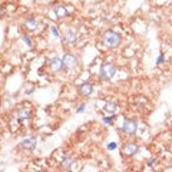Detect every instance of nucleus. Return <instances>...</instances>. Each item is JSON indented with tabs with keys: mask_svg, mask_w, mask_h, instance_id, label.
Returning <instances> with one entry per match:
<instances>
[{
	"mask_svg": "<svg viewBox=\"0 0 172 172\" xmlns=\"http://www.w3.org/2000/svg\"><path fill=\"white\" fill-rule=\"evenodd\" d=\"M119 42H120L119 34L112 32V30H108V32L103 34V43H105V46H108V48H116V46L119 45Z\"/></svg>",
	"mask_w": 172,
	"mask_h": 172,
	"instance_id": "obj_1",
	"label": "nucleus"
},
{
	"mask_svg": "<svg viewBox=\"0 0 172 172\" xmlns=\"http://www.w3.org/2000/svg\"><path fill=\"white\" fill-rule=\"evenodd\" d=\"M116 73V69L113 65L111 63H103L101 67V78L103 79V80H111V79L115 76Z\"/></svg>",
	"mask_w": 172,
	"mask_h": 172,
	"instance_id": "obj_2",
	"label": "nucleus"
},
{
	"mask_svg": "<svg viewBox=\"0 0 172 172\" xmlns=\"http://www.w3.org/2000/svg\"><path fill=\"white\" fill-rule=\"evenodd\" d=\"M124 132L126 135H135L136 129H138V124H136V120L135 119H126L124 122V126H122Z\"/></svg>",
	"mask_w": 172,
	"mask_h": 172,
	"instance_id": "obj_3",
	"label": "nucleus"
},
{
	"mask_svg": "<svg viewBox=\"0 0 172 172\" xmlns=\"http://www.w3.org/2000/svg\"><path fill=\"white\" fill-rule=\"evenodd\" d=\"M76 39H78V33H76L75 29H67L66 32H65V36H63V40L66 45L72 46L76 43Z\"/></svg>",
	"mask_w": 172,
	"mask_h": 172,
	"instance_id": "obj_4",
	"label": "nucleus"
},
{
	"mask_svg": "<svg viewBox=\"0 0 172 172\" xmlns=\"http://www.w3.org/2000/svg\"><path fill=\"white\" fill-rule=\"evenodd\" d=\"M49 66H50V69H52L53 72H60L65 67V65H63V60L60 59V57L55 56L49 60Z\"/></svg>",
	"mask_w": 172,
	"mask_h": 172,
	"instance_id": "obj_5",
	"label": "nucleus"
},
{
	"mask_svg": "<svg viewBox=\"0 0 172 172\" xmlns=\"http://www.w3.org/2000/svg\"><path fill=\"white\" fill-rule=\"evenodd\" d=\"M62 60H63L65 67H67V69H75L76 65H78V59L73 55H70V53H66Z\"/></svg>",
	"mask_w": 172,
	"mask_h": 172,
	"instance_id": "obj_6",
	"label": "nucleus"
},
{
	"mask_svg": "<svg viewBox=\"0 0 172 172\" xmlns=\"http://www.w3.org/2000/svg\"><path fill=\"white\" fill-rule=\"evenodd\" d=\"M92 92H93V86H92V83L85 82V83H82V85L79 86V93L83 95V96H88V95H90Z\"/></svg>",
	"mask_w": 172,
	"mask_h": 172,
	"instance_id": "obj_7",
	"label": "nucleus"
},
{
	"mask_svg": "<svg viewBox=\"0 0 172 172\" xmlns=\"http://www.w3.org/2000/svg\"><path fill=\"white\" fill-rule=\"evenodd\" d=\"M22 146L25 148V149H27V151L34 149V146H36V138H34V136H29V138L23 139Z\"/></svg>",
	"mask_w": 172,
	"mask_h": 172,
	"instance_id": "obj_8",
	"label": "nucleus"
},
{
	"mask_svg": "<svg viewBox=\"0 0 172 172\" xmlns=\"http://www.w3.org/2000/svg\"><path fill=\"white\" fill-rule=\"evenodd\" d=\"M73 164H75L73 158H72V156H66L63 161H62V168H63L65 171H70L72 166H73Z\"/></svg>",
	"mask_w": 172,
	"mask_h": 172,
	"instance_id": "obj_9",
	"label": "nucleus"
},
{
	"mask_svg": "<svg viewBox=\"0 0 172 172\" xmlns=\"http://www.w3.org/2000/svg\"><path fill=\"white\" fill-rule=\"evenodd\" d=\"M16 116H17V119H27V118L30 116V109H27V108H20V109H17Z\"/></svg>",
	"mask_w": 172,
	"mask_h": 172,
	"instance_id": "obj_10",
	"label": "nucleus"
},
{
	"mask_svg": "<svg viewBox=\"0 0 172 172\" xmlns=\"http://www.w3.org/2000/svg\"><path fill=\"white\" fill-rule=\"evenodd\" d=\"M53 11H55V15H56L57 17H60V19H62V17H65V16L67 15L66 9H65L62 4H56V6L53 7Z\"/></svg>",
	"mask_w": 172,
	"mask_h": 172,
	"instance_id": "obj_11",
	"label": "nucleus"
},
{
	"mask_svg": "<svg viewBox=\"0 0 172 172\" xmlns=\"http://www.w3.org/2000/svg\"><path fill=\"white\" fill-rule=\"evenodd\" d=\"M125 151H126V153H129V155H135V153L138 152V146L132 142H128L126 145H125Z\"/></svg>",
	"mask_w": 172,
	"mask_h": 172,
	"instance_id": "obj_12",
	"label": "nucleus"
},
{
	"mask_svg": "<svg viewBox=\"0 0 172 172\" xmlns=\"http://www.w3.org/2000/svg\"><path fill=\"white\" fill-rule=\"evenodd\" d=\"M116 109H118V108H116L115 103H108V105L105 106V111L109 113V115H113V113L116 112Z\"/></svg>",
	"mask_w": 172,
	"mask_h": 172,
	"instance_id": "obj_13",
	"label": "nucleus"
},
{
	"mask_svg": "<svg viewBox=\"0 0 172 172\" xmlns=\"http://www.w3.org/2000/svg\"><path fill=\"white\" fill-rule=\"evenodd\" d=\"M26 25H27V26H30V27H33V29H36V27L39 26V23L36 22V20H33V19L27 20V22H26Z\"/></svg>",
	"mask_w": 172,
	"mask_h": 172,
	"instance_id": "obj_14",
	"label": "nucleus"
},
{
	"mask_svg": "<svg viewBox=\"0 0 172 172\" xmlns=\"http://www.w3.org/2000/svg\"><path fill=\"white\" fill-rule=\"evenodd\" d=\"M103 122H105V124H112L113 122V115L105 116V118H103Z\"/></svg>",
	"mask_w": 172,
	"mask_h": 172,
	"instance_id": "obj_15",
	"label": "nucleus"
},
{
	"mask_svg": "<svg viewBox=\"0 0 172 172\" xmlns=\"http://www.w3.org/2000/svg\"><path fill=\"white\" fill-rule=\"evenodd\" d=\"M50 29H52L53 36H55V38H59V32H57V27H56V26H52Z\"/></svg>",
	"mask_w": 172,
	"mask_h": 172,
	"instance_id": "obj_16",
	"label": "nucleus"
},
{
	"mask_svg": "<svg viewBox=\"0 0 172 172\" xmlns=\"http://www.w3.org/2000/svg\"><path fill=\"white\" fill-rule=\"evenodd\" d=\"M23 40H25V43H26L29 48H32V40H30V38H27V36H25L23 38Z\"/></svg>",
	"mask_w": 172,
	"mask_h": 172,
	"instance_id": "obj_17",
	"label": "nucleus"
},
{
	"mask_svg": "<svg viewBox=\"0 0 172 172\" xmlns=\"http://www.w3.org/2000/svg\"><path fill=\"white\" fill-rule=\"evenodd\" d=\"M85 108H86V105L85 103H82V105L78 108V113H82V112H85Z\"/></svg>",
	"mask_w": 172,
	"mask_h": 172,
	"instance_id": "obj_18",
	"label": "nucleus"
},
{
	"mask_svg": "<svg viewBox=\"0 0 172 172\" xmlns=\"http://www.w3.org/2000/svg\"><path fill=\"white\" fill-rule=\"evenodd\" d=\"M108 148H109V151H113V149H116V143H111V145H109Z\"/></svg>",
	"mask_w": 172,
	"mask_h": 172,
	"instance_id": "obj_19",
	"label": "nucleus"
},
{
	"mask_svg": "<svg viewBox=\"0 0 172 172\" xmlns=\"http://www.w3.org/2000/svg\"><path fill=\"white\" fill-rule=\"evenodd\" d=\"M162 62H164V56H159V57H158V60H156V63H158V65H161Z\"/></svg>",
	"mask_w": 172,
	"mask_h": 172,
	"instance_id": "obj_20",
	"label": "nucleus"
},
{
	"mask_svg": "<svg viewBox=\"0 0 172 172\" xmlns=\"http://www.w3.org/2000/svg\"><path fill=\"white\" fill-rule=\"evenodd\" d=\"M168 2H172V0H168Z\"/></svg>",
	"mask_w": 172,
	"mask_h": 172,
	"instance_id": "obj_21",
	"label": "nucleus"
},
{
	"mask_svg": "<svg viewBox=\"0 0 172 172\" xmlns=\"http://www.w3.org/2000/svg\"><path fill=\"white\" fill-rule=\"evenodd\" d=\"M171 124H172V120H171Z\"/></svg>",
	"mask_w": 172,
	"mask_h": 172,
	"instance_id": "obj_22",
	"label": "nucleus"
}]
</instances>
